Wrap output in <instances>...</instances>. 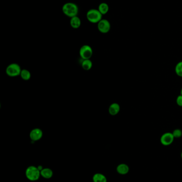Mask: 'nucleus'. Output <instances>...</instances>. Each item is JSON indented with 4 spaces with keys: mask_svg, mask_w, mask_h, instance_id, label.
<instances>
[{
    "mask_svg": "<svg viewBox=\"0 0 182 182\" xmlns=\"http://www.w3.org/2000/svg\"><path fill=\"white\" fill-rule=\"evenodd\" d=\"M63 14L68 17L71 18L78 15L79 8L76 4L72 2H68L63 5L62 7Z\"/></svg>",
    "mask_w": 182,
    "mask_h": 182,
    "instance_id": "nucleus-1",
    "label": "nucleus"
},
{
    "mask_svg": "<svg viewBox=\"0 0 182 182\" xmlns=\"http://www.w3.org/2000/svg\"><path fill=\"white\" fill-rule=\"evenodd\" d=\"M87 19L88 20L93 23H98L102 19L103 15L98 9H92L87 12Z\"/></svg>",
    "mask_w": 182,
    "mask_h": 182,
    "instance_id": "nucleus-2",
    "label": "nucleus"
},
{
    "mask_svg": "<svg viewBox=\"0 0 182 182\" xmlns=\"http://www.w3.org/2000/svg\"><path fill=\"white\" fill-rule=\"evenodd\" d=\"M41 175V171L37 167L35 166H29L26 171V176L29 180L35 181L39 180Z\"/></svg>",
    "mask_w": 182,
    "mask_h": 182,
    "instance_id": "nucleus-3",
    "label": "nucleus"
},
{
    "mask_svg": "<svg viewBox=\"0 0 182 182\" xmlns=\"http://www.w3.org/2000/svg\"><path fill=\"white\" fill-rule=\"evenodd\" d=\"M21 69L20 66L17 63H11L6 68V75L9 77H14L20 75Z\"/></svg>",
    "mask_w": 182,
    "mask_h": 182,
    "instance_id": "nucleus-4",
    "label": "nucleus"
},
{
    "mask_svg": "<svg viewBox=\"0 0 182 182\" xmlns=\"http://www.w3.org/2000/svg\"><path fill=\"white\" fill-rule=\"evenodd\" d=\"M93 54V49L91 46L88 45H84L80 49V56L83 60L90 59Z\"/></svg>",
    "mask_w": 182,
    "mask_h": 182,
    "instance_id": "nucleus-5",
    "label": "nucleus"
},
{
    "mask_svg": "<svg viewBox=\"0 0 182 182\" xmlns=\"http://www.w3.org/2000/svg\"><path fill=\"white\" fill-rule=\"evenodd\" d=\"M110 23L107 19H102L97 23L98 31L103 34H106L110 29Z\"/></svg>",
    "mask_w": 182,
    "mask_h": 182,
    "instance_id": "nucleus-6",
    "label": "nucleus"
},
{
    "mask_svg": "<svg viewBox=\"0 0 182 182\" xmlns=\"http://www.w3.org/2000/svg\"><path fill=\"white\" fill-rule=\"evenodd\" d=\"M175 138L172 133H165L161 136L160 142L163 146H168L171 145L174 141Z\"/></svg>",
    "mask_w": 182,
    "mask_h": 182,
    "instance_id": "nucleus-7",
    "label": "nucleus"
},
{
    "mask_svg": "<svg viewBox=\"0 0 182 182\" xmlns=\"http://www.w3.org/2000/svg\"><path fill=\"white\" fill-rule=\"evenodd\" d=\"M43 136L42 130L41 129L36 128L33 129L31 131L29 134V137L33 141H37L40 140Z\"/></svg>",
    "mask_w": 182,
    "mask_h": 182,
    "instance_id": "nucleus-8",
    "label": "nucleus"
},
{
    "mask_svg": "<svg viewBox=\"0 0 182 182\" xmlns=\"http://www.w3.org/2000/svg\"><path fill=\"white\" fill-rule=\"evenodd\" d=\"M130 168L128 165L126 163H121L116 167V171L119 174L122 175L127 174L129 172Z\"/></svg>",
    "mask_w": 182,
    "mask_h": 182,
    "instance_id": "nucleus-9",
    "label": "nucleus"
},
{
    "mask_svg": "<svg viewBox=\"0 0 182 182\" xmlns=\"http://www.w3.org/2000/svg\"><path fill=\"white\" fill-rule=\"evenodd\" d=\"M120 106L117 103H113L110 105L109 108V113L112 116H115L120 112Z\"/></svg>",
    "mask_w": 182,
    "mask_h": 182,
    "instance_id": "nucleus-10",
    "label": "nucleus"
},
{
    "mask_svg": "<svg viewBox=\"0 0 182 182\" xmlns=\"http://www.w3.org/2000/svg\"><path fill=\"white\" fill-rule=\"evenodd\" d=\"M70 25L74 29H78L81 25V21L78 15L71 18L70 20Z\"/></svg>",
    "mask_w": 182,
    "mask_h": 182,
    "instance_id": "nucleus-11",
    "label": "nucleus"
},
{
    "mask_svg": "<svg viewBox=\"0 0 182 182\" xmlns=\"http://www.w3.org/2000/svg\"><path fill=\"white\" fill-rule=\"evenodd\" d=\"M98 10H99V11L101 12L102 15H106L109 12V5L107 4L106 3H105V2L101 3V4H99V6H98Z\"/></svg>",
    "mask_w": 182,
    "mask_h": 182,
    "instance_id": "nucleus-12",
    "label": "nucleus"
},
{
    "mask_svg": "<svg viewBox=\"0 0 182 182\" xmlns=\"http://www.w3.org/2000/svg\"><path fill=\"white\" fill-rule=\"evenodd\" d=\"M81 66L84 70L88 71L90 70L93 67V62L90 59L83 60L81 63Z\"/></svg>",
    "mask_w": 182,
    "mask_h": 182,
    "instance_id": "nucleus-13",
    "label": "nucleus"
},
{
    "mask_svg": "<svg viewBox=\"0 0 182 182\" xmlns=\"http://www.w3.org/2000/svg\"><path fill=\"white\" fill-rule=\"evenodd\" d=\"M41 175L45 178H50L53 175L52 170L49 168H43L41 171Z\"/></svg>",
    "mask_w": 182,
    "mask_h": 182,
    "instance_id": "nucleus-14",
    "label": "nucleus"
},
{
    "mask_svg": "<svg viewBox=\"0 0 182 182\" xmlns=\"http://www.w3.org/2000/svg\"><path fill=\"white\" fill-rule=\"evenodd\" d=\"M93 182H107V178L102 174L97 173L93 176Z\"/></svg>",
    "mask_w": 182,
    "mask_h": 182,
    "instance_id": "nucleus-15",
    "label": "nucleus"
},
{
    "mask_svg": "<svg viewBox=\"0 0 182 182\" xmlns=\"http://www.w3.org/2000/svg\"><path fill=\"white\" fill-rule=\"evenodd\" d=\"M20 76L24 81H28L31 78V74L27 69H22Z\"/></svg>",
    "mask_w": 182,
    "mask_h": 182,
    "instance_id": "nucleus-16",
    "label": "nucleus"
},
{
    "mask_svg": "<svg viewBox=\"0 0 182 182\" xmlns=\"http://www.w3.org/2000/svg\"><path fill=\"white\" fill-rule=\"evenodd\" d=\"M175 72L178 76L182 77V61L177 64L175 67Z\"/></svg>",
    "mask_w": 182,
    "mask_h": 182,
    "instance_id": "nucleus-17",
    "label": "nucleus"
},
{
    "mask_svg": "<svg viewBox=\"0 0 182 182\" xmlns=\"http://www.w3.org/2000/svg\"><path fill=\"white\" fill-rule=\"evenodd\" d=\"M175 138H180L182 136V131L180 129H176L172 133Z\"/></svg>",
    "mask_w": 182,
    "mask_h": 182,
    "instance_id": "nucleus-18",
    "label": "nucleus"
},
{
    "mask_svg": "<svg viewBox=\"0 0 182 182\" xmlns=\"http://www.w3.org/2000/svg\"><path fill=\"white\" fill-rule=\"evenodd\" d=\"M176 103L177 105H179L180 107H182V95L178 96V97L177 98Z\"/></svg>",
    "mask_w": 182,
    "mask_h": 182,
    "instance_id": "nucleus-19",
    "label": "nucleus"
},
{
    "mask_svg": "<svg viewBox=\"0 0 182 182\" xmlns=\"http://www.w3.org/2000/svg\"><path fill=\"white\" fill-rule=\"evenodd\" d=\"M180 95H182V90H181V91H180Z\"/></svg>",
    "mask_w": 182,
    "mask_h": 182,
    "instance_id": "nucleus-20",
    "label": "nucleus"
},
{
    "mask_svg": "<svg viewBox=\"0 0 182 182\" xmlns=\"http://www.w3.org/2000/svg\"><path fill=\"white\" fill-rule=\"evenodd\" d=\"M180 157H181V158L182 159V152H181V154H180Z\"/></svg>",
    "mask_w": 182,
    "mask_h": 182,
    "instance_id": "nucleus-21",
    "label": "nucleus"
}]
</instances>
